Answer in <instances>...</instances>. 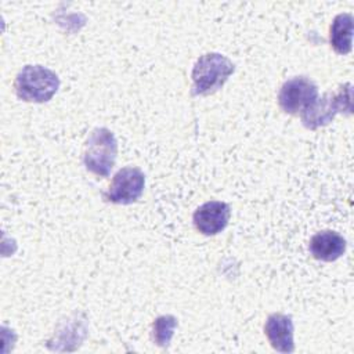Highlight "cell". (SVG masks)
<instances>
[{
	"label": "cell",
	"mask_w": 354,
	"mask_h": 354,
	"mask_svg": "<svg viewBox=\"0 0 354 354\" xmlns=\"http://www.w3.org/2000/svg\"><path fill=\"white\" fill-rule=\"evenodd\" d=\"M235 65L230 58L220 53L201 55L192 68V94L209 95L224 86L234 73Z\"/></svg>",
	"instance_id": "6da1fadb"
},
{
	"label": "cell",
	"mask_w": 354,
	"mask_h": 354,
	"mask_svg": "<svg viewBox=\"0 0 354 354\" xmlns=\"http://www.w3.org/2000/svg\"><path fill=\"white\" fill-rule=\"evenodd\" d=\"M17 97L26 102H47L59 87L58 75L43 65H25L15 77Z\"/></svg>",
	"instance_id": "7a4b0ae2"
},
{
	"label": "cell",
	"mask_w": 354,
	"mask_h": 354,
	"mask_svg": "<svg viewBox=\"0 0 354 354\" xmlns=\"http://www.w3.org/2000/svg\"><path fill=\"white\" fill-rule=\"evenodd\" d=\"M351 115L353 112V84L344 83L333 93L318 97L306 111L300 113L301 122L307 129L326 126L337 113Z\"/></svg>",
	"instance_id": "3957f363"
},
{
	"label": "cell",
	"mask_w": 354,
	"mask_h": 354,
	"mask_svg": "<svg viewBox=\"0 0 354 354\" xmlns=\"http://www.w3.org/2000/svg\"><path fill=\"white\" fill-rule=\"evenodd\" d=\"M118 156V141L106 127H95L87 137L83 163L88 171L98 177H108Z\"/></svg>",
	"instance_id": "277c9868"
},
{
	"label": "cell",
	"mask_w": 354,
	"mask_h": 354,
	"mask_svg": "<svg viewBox=\"0 0 354 354\" xmlns=\"http://www.w3.org/2000/svg\"><path fill=\"white\" fill-rule=\"evenodd\" d=\"M317 98V84L306 76H296L282 84L278 94V104L283 112L296 115L306 111Z\"/></svg>",
	"instance_id": "5b68a950"
},
{
	"label": "cell",
	"mask_w": 354,
	"mask_h": 354,
	"mask_svg": "<svg viewBox=\"0 0 354 354\" xmlns=\"http://www.w3.org/2000/svg\"><path fill=\"white\" fill-rule=\"evenodd\" d=\"M145 176L141 169L127 166L120 169L109 185V189L104 194L108 202L118 205H130L136 202L144 191Z\"/></svg>",
	"instance_id": "8992f818"
},
{
	"label": "cell",
	"mask_w": 354,
	"mask_h": 354,
	"mask_svg": "<svg viewBox=\"0 0 354 354\" xmlns=\"http://www.w3.org/2000/svg\"><path fill=\"white\" fill-rule=\"evenodd\" d=\"M231 216L230 205L221 201H209L201 205L192 216L195 228L203 235H216L221 232Z\"/></svg>",
	"instance_id": "52a82bcc"
},
{
	"label": "cell",
	"mask_w": 354,
	"mask_h": 354,
	"mask_svg": "<svg viewBox=\"0 0 354 354\" xmlns=\"http://www.w3.org/2000/svg\"><path fill=\"white\" fill-rule=\"evenodd\" d=\"M293 321L292 317L281 313L268 315L264 324V333L274 350L279 353H293Z\"/></svg>",
	"instance_id": "ba28073f"
},
{
	"label": "cell",
	"mask_w": 354,
	"mask_h": 354,
	"mask_svg": "<svg viewBox=\"0 0 354 354\" xmlns=\"http://www.w3.org/2000/svg\"><path fill=\"white\" fill-rule=\"evenodd\" d=\"M308 250L317 260L335 261L346 252V239L330 230L319 231L310 239Z\"/></svg>",
	"instance_id": "9c48e42d"
},
{
	"label": "cell",
	"mask_w": 354,
	"mask_h": 354,
	"mask_svg": "<svg viewBox=\"0 0 354 354\" xmlns=\"http://www.w3.org/2000/svg\"><path fill=\"white\" fill-rule=\"evenodd\" d=\"M329 43L332 48L342 55L351 51L353 47V14L342 12L333 18L329 29Z\"/></svg>",
	"instance_id": "30bf717a"
},
{
	"label": "cell",
	"mask_w": 354,
	"mask_h": 354,
	"mask_svg": "<svg viewBox=\"0 0 354 354\" xmlns=\"http://www.w3.org/2000/svg\"><path fill=\"white\" fill-rule=\"evenodd\" d=\"M177 328V318L173 315H160L152 324V339L160 347H167Z\"/></svg>",
	"instance_id": "8fae6325"
}]
</instances>
